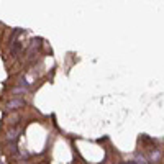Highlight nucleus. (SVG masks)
I'll return each instance as SVG.
<instances>
[{
  "instance_id": "1",
  "label": "nucleus",
  "mask_w": 164,
  "mask_h": 164,
  "mask_svg": "<svg viewBox=\"0 0 164 164\" xmlns=\"http://www.w3.org/2000/svg\"><path fill=\"white\" fill-rule=\"evenodd\" d=\"M20 131H22L20 128H13V130H10V131L7 133V139H10V141H15V139L18 138V135H20Z\"/></svg>"
},
{
  "instance_id": "2",
  "label": "nucleus",
  "mask_w": 164,
  "mask_h": 164,
  "mask_svg": "<svg viewBox=\"0 0 164 164\" xmlns=\"http://www.w3.org/2000/svg\"><path fill=\"white\" fill-rule=\"evenodd\" d=\"M23 105H25V102H23V100H12L10 104H8V108H10V110H15V108L23 107Z\"/></svg>"
},
{
  "instance_id": "3",
  "label": "nucleus",
  "mask_w": 164,
  "mask_h": 164,
  "mask_svg": "<svg viewBox=\"0 0 164 164\" xmlns=\"http://www.w3.org/2000/svg\"><path fill=\"white\" fill-rule=\"evenodd\" d=\"M20 49H22V43H20V41H13V43H12V54L15 56Z\"/></svg>"
},
{
  "instance_id": "4",
  "label": "nucleus",
  "mask_w": 164,
  "mask_h": 164,
  "mask_svg": "<svg viewBox=\"0 0 164 164\" xmlns=\"http://www.w3.org/2000/svg\"><path fill=\"white\" fill-rule=\"evenodd\" d=\"M149 157H151V161H153V163H157V161L161 159V153L157 149L156 151H151V156Z\"/></svg>"
},
{
  "instance_id": "5",
  "label": "nucleus",
  "mask_w": 164,
  "mask_h": 164,
  "mask_svg": "<svg viewBox=\"0 0 164 164\" xmlns=\"http://www.w3.org/2000/svg\"><path fill=\"white\" fill-rule=\"evenodd\" d=\"M136 164H146V159L143 156H136V161H135Z\"/></svg>"
},
{
  "instance_id": "6",
  "label": "nucleus",
  "mask_w": 164,
  "mask_h": 164,
  "mask_svg": "<svg viewBox=\"0 0 164 164\" xmlns=\"http://www.w3.org/2000/svg\"><path fill=\"white\" fill-rule=\"evenodd\" d=\"M126 164H136V163H135V161H128Z\"/></svg>"
}]
</instances>
